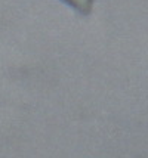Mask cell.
I'll use <instances>...</instances> for the list:
<instances>
[{
  "label": "cell",
  "instance_id": "cell-1",
  "mask_svg": "<svg viewBox=\"0 0 148 158\" xmlns=\"http://www.w3.org/2000/svg\"><path fill=\"white\" fill-rule=\"evenodd\" d=\"M67 5H70L73 9H76L77 12H80L82 15H87L91 12L93 0H62Z\"/></svg>",
  "mask_w": 148,
  "mask_h": 158
}]
</instances>
